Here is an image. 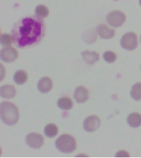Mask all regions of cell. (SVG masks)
<instances>
[{"mask_svg":"<svg viewBox=\"0 0 141 158\" xmlns=\"http://www.w3.org/2000/svg\"><path fill=\"white\" fill-rule=\"evenodd\" d=\"M13 80L18 85L24 84L27 81V73L24 70H18L15 73Z\"/></svg>","mask_w":141,"mask_h":158,"instance_id":"16","label":"cell"},{"mask_svg":"<svg viewBox=\"0 0 141 158\" xmlns=\"http://www.w3.org/2000/svg\"><path fill=\"white\" fill-rule=\"evenodd\" d=\"M57 149L64 153H70L75 151L77 148L76 141L73 136L69 134H63L59 136L55 141Z\"/></svg>","mask_w":141,"mask_h":158,"instance_id":"3","label":"cell"},{"mask_svg":"<svg viewBox=\"0 0 141 158\" xmlns=\"http://www.w3.org/2000/svg\"><path fill=\"white\" fill-rule=\"evenodd\" d=\"M100 124H101L100 118L96 115H91L88 116L84 120L83 128L87 132L92 133V132H95L98 129Z\"/></svg>","mask_w":141,"mask_h":158,"instance_id":"8","label":"cell"},{"mask_svg":"<svg viewBox=\"0 0 141 158\" xmlns=\"http://www.w3.org/2000/svg\"><path fill=\"white\" fill-rule=\"evenodd\" d=\"M89 92L88 90L84 86H79L77 87L74 94V98L78 103H84L88 100Z\"/></svg>","mask_w":141,"mask_h":158,"instance_id":"9","label":"cell"},{"mask_svg":"<svg viewBox=\"0 0 141 158\" xmlns=\"http://www.w3.org/2000/svg\"><path fill=\"white\" fill-rule=\"evenodd\" d=\"M44 133L47 138H54L58 133V127L54 123H49L45 127Z\"/></svg>","mask_w":141,"mask_h":158,"instance_id":"17","label":"cell"},{"mask_svg":"<svg viewBox=\"0 0 141 158\" xmlns=\"http://www.w3.org/2000/svg\"><path fill=\"white\" fill-rule=\"evenodd\" d=\"M103 59L106 63H113L116 60V54L112 51H106L103 54Z\"/></svg>","mask_w":141,"mask_h":158,"instance_id":"21","label":"cell"},{"mask_svg":"<svg viewBox=\"0 0 141 158\" xmlns=\"http://www.w3.org/2000/svg\"><path fill=\"white\" fill-rule=\"evenodd\" d=\"M0 96L2 98H13L16 96V88L12 85H3L0 87Z\"/></svg>","mask_w":141,"mask_h":158,"instance_id":"12","label":"cell"},{"mask_svg":"<svg viewBox=\"0 0 141 158\" xmlns=\"http://www.w3.org/2000/svg\"><path fill=\"white\" fill-rule=\"evenodd\" d=\"M26 143L30 148H34V149H39L43 145L44 138L39 133H29L26 138Z\"/></svg>","mask_w":141,"mask_h":158,"instance_id":"7","label":"cell"},{"mask_svg":"<svg viewBox=\"0 0 141 158\" xmlns=\"http://www.w3.org/2000/svg\"><path fill=\"white\" fill-rule=\"evenodd\" d=\"M130 96L135 101L141 100V82H137L132 86L130 91Z\"/></svg>","mask_w":141,"mask_h":158,"instance_id":"18","label":"cell"},{"mask_svg":"<svg viewBox=\"0 0 141 158\" xmlns=\"http://www.w3.org/2000/svg\"><path fill=\"white\" fill-rule=\"evenodd\" d=\"M13 42L20 48L37 44L45 35L43 21L36 17H25L12 30Z\"/></svg>","mask_w":141,"mask_h":158,"instance_id":"1","label":"cell"},{"mask_svg":"<svg viewBox=\"0 0 141 158\" xmlns=\"http://www.w3.org/2000/svg\"><path fill=\"white\" fill-rule=\"evenodd\" d=\"M106 22L112 27H119L126 22V15L121 11H112L106 16Z\"/></svg>","mask_w":141,"mask_h":158,"instance_id":"5","label":"cell"},{"mask_svg":"<svg viewBox=\"0 0 141 158\" xmlns=\"http://www.w3.org/2000/svg\"><path fill=\"white\" fill-rule=\"evenodd\" d=\"M140 43H141V36H140Z\"/></svg>","mask_w":141,"mask_h":158,"instance_id":"24","label":"cell"},{"mask_svg":"<svg viewBox=\"0 0 141 158\" xmlns=\"http://www.w3.org/2000/svg\"><path fill=\"white\" fill-rule=\"evenodd\" d=\"M96 32L101 39H111L115 35V30L109 28L106 25H100L96 28Z\"/></svg>","mask_w":141,"mask_h":158,"instance_id":"10","label":"cell"},{"mask_svg":"<svg viewBox=\"0 0 141 158\" xmlns=\"http://www.w3.org/2000/svg\"><path fill=\"white\" fill-rule=\"evenodd\" d=\"M35 12H36V15L38 17L45 18V17H46L47 16L49 15V9H48L45 5L41 4L38 5V6L36 7Z\"/></svg>","mask_w":141,"mask_h":158,"instance_id":"19","label":"cell"},{"mask_svg":"<svg viewBox=\"0 0 141 158\" xmlns=\"http://www.w3.org/2000/svg\"><path fill=\"white\" fill-rule=\"evenodd\" d=\"M12 40H13V38L10 35L2 34L0 35V44H2V46H9L12 43Z\"/></svg>","mask_w":141,"mask_h":158,"instance_id":"20","label":"cell"},{"mask_svg":"<svg viewBox=\"0 0 141 158\" xmlns=\"http://www.w3.org/2000/svg\"><path fill=\"white\" fill-rule=\"evenodd\" d=\"M17 57H18V53L17 49L13 47H4L0 51V58L2 59V61L6 62V63H12L15 61L17 59Z\"/></svg>","mask_w":141,"mask_h":158,"instance_id":"6","label":"cell"},{"mask_svg":"<svg viewBox=\"0 0 141 158\" xmlns=\"http://www.w3.org/2000/svg\"><path fill=\"white\" fill-rule=\"evenodd\" d=\"M0 117L7 125H14L19 119V111L15 105L8 101H3L0 105Z\"/></svg>","mask_w":141,"mask_h":158,"instance_id":"2","label":"cell"},{"mask_svg":"<svg viewBox=\"0 0 141 158\" xmlns=\"http://www.w3.org/2000/svg\"><path fill=\"white\" fill-rule=\"evenodd\" d=\"M52 86H53V82H52L51 79L48 77H44L40 79L37 87L41 93H47V92L50 91V90L52 89Z\"/></svg>","mask_w":141,"mask_h":158,"instance_id":"11","label":"cell"},{"mask_svg":"<svg viewBox=\"0 0 141 158\" xmlns=\"http://www.w3.org/2000/svg\"><path fill=\"white\" fill-rule=\"evenodd\" d=\"M73 101L69 97H61L59 99V101L57 102V106L59 108L64 110H68L73 107Z\"/></svg>","mask_w":141,"mask_h":158,"instance_id":"15","label":"cell"},{"mask_svg":"<svg viewBox=\"0 0 141 158\" xmlns=\"http://www.w3.org/2000/svg\"><path fill=\"white\" fill-rule=\"evenodd\" d=\"M121 45L126 50H134L138 45V38L134 32L126 33L121 40Z\"/></svg>","mask_w":141,"mask_h":158,"instance_id":"4","label":"cell"},{"mask_svg":"<svg viewBox=\"0 0 141 158\" xmlns=\"http://www.w3.org/2000/svg\"><path fill=\"white\" fill-rule=\"evenodd\" d=\"M139 4H140V6H141V0H139Z\"/></svg>","mask_w":141,"mask_h":158,"instance_id":"23","label":"cell"},{"mask_svg":"<svg viewBox=\"0 0 141 158\" xmlns=\"http://www.w3.org/2000/svg\"><path fill=\"white\" fill-rule=\"evenodd\" d=\"M127 123L132 128H138L141 125V114L139 113H132L127 118Z\"/></svg>","mask_w":141,"mask_h":158,"instance_id":"14","label":"cell"},{"mask_svg":"<svg viewBox=\"0 0 141 158\" xmlns=\"http://www.w3.org/2000/svg\"><path fill=\"white\" fill-rule=\"evenodd\" d=\"M82 57L85 62H86L88 64H94L96 62H97L99 60V54L96 53V52L94 51H83L82 52Z\"/></svg>","mask_w":141,"mask_h":158,"instance_id":"13","label":"cell"},{"mask_svg":"<svg viewBox=\"0 0 141 158\" xmlns=\"http://www.w3.org/2000/svg\"><path fill=\"white\" fill-rule=\"evenodd\" d=\"M126 157H129V156H130L129 153L126 152V151L121 150L116 154V157H126Z\"/></svg>","mask_w":141,"mask_h":158,"instance_id":"22","label":"cell"}]
</instances>
